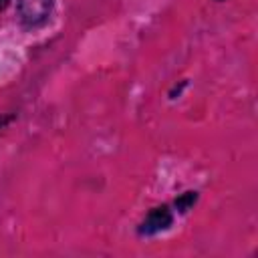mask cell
Returning <instances> with one entry per match:
<instances>
[{"label": "cell", "mask_w": 258, "mask_h": 258, "mask_svg": "<svg viewBox=\"0 0 258 258\" xmlns=\"http://www.w3.org/2000/svg\"><path fill=\"white\" fill-rule=\"evenodd\" d=\"M18 18L26 28L42 26L54 8V0H18Z\"/></svg>", "instance_id": "6da1fadb"}, {"label": "cell", "mask_w": 258, "mask_h": 258, "mask_svg": "<svg viewBox=\"0 0 258 258\" xmlns=\"http://www.w3.org/2000/svg\"><path fill=\"white\" fill-rule=\"evenodd\" d=\"M171 222H173L171 210L167 206H157L145 216V220L139 224L137 232H139V236H155V234L167 230L171 226Z\"/></svg>", "instance_id": "7a4b0ae2"}, {"label": "cell", "mask_w": 258, "mask_h": 258, "mask_svg": "<svg viewBox=\"0 0 258 258\" xmlns=\"http://www.w3.org/2000/svg\"><path fill=\"white\" fill-rule=\"evenodd\" d=\"M196 200H198V194H196V191H185L181 198L175 200V208H177L179 212H187L189 206L196 204Z\"/></svg>", "instance_id": "3957f363"}, {"label": "cell", "mask_w": 258, "mask_h": 258, "mask_svg": "<svg viewBox=\"0 0 258 258\" xmlns=\"http://www.w3.org/2000/svg\"><path fill=\"white\" fill-rule=\"evenodd\" d=\"M8 6V0H0V10H4Z\"/></svg>", "instance_id": "277c9868"}, {"label": "cell", "mask_w": 258, "mask_h": 258, "mask_svg": "<svg viewBox=\"0 0 258 258\" xmlns=\"http://www.w3.org/2000/svg\"><path fill=\"white\" fill-rule=\"evenodd\" d=\"M218 2H222V0H218Z\"/></svg>", "instance_id": "5b68a950"}]
</instances>
